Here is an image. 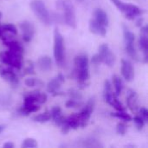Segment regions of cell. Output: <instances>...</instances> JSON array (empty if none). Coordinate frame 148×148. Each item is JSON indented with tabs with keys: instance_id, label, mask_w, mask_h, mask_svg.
Listing matches in <instances>:
<instances>
[{
	"instance_id": "1",
	"label": "cell",
	"mask_w": 148,
	"mask_h": 148,
	"mask_svg": "<svg viewBox=\"0 0 148 148\" xmlns=\"http://www.w3.org/2000/svg\"><path fill=\"white\" fill-rule=\"evenodd\" d=\"M56 8L64 11V23L70 28H76V17L75 6L71 0H56Z\"/></svg>"
},
{
	"instance_id": "2",
	"label": "cell",
	"mask_w": 148,
	"mask_h": 148,
	"mask_svg": "<svg viewBox=\"0 0 148 148\" xmlns=\"http://www.w3.org/2000/svg\"><path fill=\"white\" fill-rule=\"evenodd\" d=\"M29 5L36 16L43 24L49 25L51 23V16L49 15V12L42 0H32Z\"/></svg>"
},
{
	"instance_id": "3",
	"label": "cell",
	"mask_w": 148,
	"mask_h": 148,
	"mask_svg": "<svg viewBox=\"0 0 148 148\" xmlns=\"http://www.w3.org/2000/svg\"><path fill=\"white\" fill-rule=\"evenodd\" d=\"M54 57L56 64L61 66L64 62V40L58 28L54 30Z\"/></svg>"
},
{
	"instance_id": "4",
	"label": "cell",
	"mask_w": 148,
	"mask_h": 148,
	"mask_svg": "<svg viewBox=\"0 0 148 148\" xmlns=\"http://www.w3.org/2000/svg\"><path fill=\"white\" fill-rule=\"evenodd\" d=\"M23 54L8 50L6 52H0V62L11 68L21 69L23 66Z\"/></svg>"
},
{
	"instance_id": "5",
	"label": "cell",
	"mask_w": 148,
	"mask_h": 148,
	"mask_svg": "<svg viewBox=\"0 0 148 148\" xmlns=\"http://www.w3.org/2000/svg\"><path fill=\"white\" fill-rule=\"evenodd\" d=\"M94 108H95V99L90 98L87 102V104L85 105V107L83 108V109L81 111V113L78 114L82 127H85L88 125L91 114L94 111Z\"/></svg>"
},
{
	"instance_id": "6",
	"label": "cell",
	"mask_w": 148,
	"mask_h": 148,
	"mask_svg": "<svg viewBox=\"0 0 148 148\" xmlns=\"http://www.w3.org/2000/svg\"><path fill=\"white\" fill-rule=\"evenodd\" d=\"M99 55L101 57V61L106 65L112 67L115 62V56L109 49V46L106 43L101 44L99 47Z\"/></svg>"
},
{
	"instance_id": "7",
	"label": "cell",
	"mask_w": 148,
	"mask_h": 148,
	"mask_svg": "<svg viewBox=\"0 0 148 148\" xmlns=\"http://www.w3.org/2000/svg\"><path fill=\"white\" fill-rule=\"evenodd\" d=\"M0 76L13 87H17L19 83L17 75L10 68H4L3 65H0Z\"/></svg>"
},
{
	"instance_id": "8",
	"label": "cell",
	"mask_w": 148,
	"mask_h": 148,
	"mask_svg": "<svg viewBox=\"0 0 148 148\" xmlns=\"http://www.w3.org/2000/svg\"><path fill=\"white\" fill-rule=\"evenodd\" d=\"M139 45H140V49L143 52V56H144L143 62L147 63L148 62V27L147 25L144 27H141L140 29Z\"/></svg>"
},
{
	"instance_id": "9",
	"label": "cell",
	"mask_w": 148,
	"mask_h": 148,
	"mask_svg": "<svg viewBox=\"0 0 148 148\" xmlns=\"http://www.w3.org/2000/svg\"><path fill=\"white\" fill-rule=\"evenodd\" d=\"M19 27L22 30V36L25 42H29L35 34V28L33 24L27 20H23L20 23Z\"/></svg>"
},
{
	"instance_id": "10",
	"label": "cell",
	"mask_w": 148,
	"mask_h": 148,
	"mask_svg": "<svg viewBox=\"0 0 148 148\" xmlns=\"http://www.w3.org/2000/svg\"><path fill=\"white\" fill-rule=\"evenodd\" d=\"M127 105L133 114H136L139 111V100L138 95L134 90L129 89L127 95Z\"/></svg>"
},
{
	"instance_id": "11",
	"label": "cell",
	"mask_w": 148,
	"mask_h": 148,
	"mask_svg": "<svg viewBox=\"0 0 148 148\" xmlns=\"http://www.w3.org/2000/svg\"><path fill=\"white\" fill-rule=\"evenodd\" d=\"M121 75L127 82H132L134 78V69L133 64L128 60H121Z\"/></svg>"
},
{
	"instance_id": "12",
	"label": "cell",
	"mask_w": 148,
	"mask_h": 148,
	"mask_svg": "<svg viewBox=\"0 0 148 148\" xmlns=\"http://www.w3.org/2000/svg\"><path fill=\"white\" fill-rule=\"evenodd\" d=\"M65 82V78L62 74H59L56 75V77H55L54 79H52L47 85V91L52 95H54L55 93H56L59 88H61V85Z\"/></svg>"
},
{
	"instance_id": "13",
	"label": "cell",
	"mask_w": 148,
	"mask_h": 148,
	"mask_svg": "<svg viewBox=\"0 0 148 148\" xmlns=\"http://www.w3.org/2000/svg\"><path fill=\"white\" fill-rule=\"evenodd\" d=\"M89 30L93 34L102 36H106V34H107L106 27L103 26L102 24H101L100 23H98L95 18L91 19L89 21Z\"/></svg>"
},
{
	"instance_id": "14",
	"label": "cell",
	"mask_w": 148,
	"mask_h": 148,
	"mask_svg": "<svg viewBox=\"0 0 148 148\" xmlns=\"http://www.w3.org/2000/svg\"><path fill=\"white\" fill-rule=\"evenodd\" d=\"M37 67L40 70L46 72L52 68V60L49 56H42L37 61Z\"/></svg>"
},
{
	"instance_id": "15",
	"label": "cell",
	"mask_w": 148,
	"mask_h": 148,
	"mask_svg": "<svg viewBox=\"0 0 148 148\" xmlns=\"http://www.w3.org/2000/svg\"><path fill=\"white\" fill-rule=\"evenodd\" d=\"M74 63L76 69H88V57L87 55H79L75 57Z\"/></svg>"
},
{
	"instance_id": "16",
	"label": "cell",
	"mask_w": 148,
	"mask_h": 148,
	"mask_svg": "<svg viewBox=\"0 0 148 148\" xmlns=\"http://www.w3.org/2000/svg\"><path fill=\"white\" fill-rule=\"evenodd\" d=\"M94 16H95V19L98 23H100L105 27L108 26V23H109L108 16L102 9H96L94 12Z\"/></svg>"
},
{
	"instance_id": "17",
	"label": "cell",
	"mask_w": 148,
	"mask_h": 148,
	"mask_svg": "<svg viewBox=\"0 0 148 148\" xmlns=\"http://www.w3.org/2000/svg\"><path fill=\"white\" fill-rule=\"evenodd\" d=\"M112 83L108 81V80H106L104 82V91H103V98H104V101L108 104L109 101H111L112 99V96H113V88H112Z\"/></svg>"
},
{
	"instance_id": "18",
	"label": "cell",
	"mask_w": 148,
	"mask_h": 148,
	"mask_svg": "<svg viewBox=\"0 0 148 148\" xmlns=\"http://www.w3.org/2000/svg\"><path fill=\"white\" fill-rule=\"evenodd\" d=\"M122 29H123V36H124L125 44H132V43H134V40H135L134 34L129 29V28L125 23H122Z\"/></svg>"
},
{
	"instance_id": "19",
	"label": "cell",
	"mask_w": 148,
	"mask_h": 148,
	"mask_svg": "<svg viewBox=\"0 0 148 148\" xmlns=\"http://www.w3.org/2000/svg\"><path fill=\"white\" fill-rule=\"evenodd\" d=\"M66 122H67V124L70 129L71 128L72 129H77L79 127H81L80 118H79L78 114H74L69 116L68 118H66Z\"/></svg>"
},
{
	"instance_id": "20",
	"label": "cell",
	"mask_w": 148,
	"mask_h": 148,
	"mask_svg": "<svg viewBox=\"0 0 148 148\" xmlns=\"http://www.w3.org/2000/svg\"><path fill=\"white\" fill-rule=\"evenodd\" d=\"M112 82H113V85L115 89V95L117 96H119L123 90V82H122L121 78L117 75H114L112 76Z\"/></svg>"
},
{
	"instance_id": "21",
	"label": "cell",
	"mask_w": 148,
	"mask_h": 148,
	"mask_svg": "<svg viewBox=\"0 0 148 148\" xmlns=\"http://www.w3.org/2000/svg\"><path fill=\"white\" fill-rule=\"evenodd\" d=\"M108 104L111 105L113 108H114L117 111H125V110H126L125 107H124V106L122 105V103L118 100V96L115 95V93L113 94L112 99H111V101H109Z\"/></svg>"
},
{
	"instance_id": "22",
	"label": "cell",
	"mask_w": 148,
	"mask_h": 148,
	"mask_svg": "<svg viewBox=\"0 0 148 148\" xmlns=\"http://www.w3.org/2000/svg\"><path fill=\"white\" fill-rule=\"evenodd\" d=\"M125 46H126V51L129 55V56L132 59H134V61H139L140 56H139L138 52L135 49V47H134V43H132V44H125Z\"/></svg>"
},
{
	"instance_id": "23",
	"label": "cell",
	"mask_w": 148,
	"mask_h": 148,
	"mask_svg": "<svg viewBox=\"0 0 148 148\" xmlns=\"http://www.w3.org/2000/svg\"><path fill=\"white\" fill-rule=\"evenodd\" d=\"M50 119H51L50 113H49V112H45V113H42V114H37V115L34 116L32 120H33L35 122H38V123H44V122L49 121Z\"/></svg>"
},
{
	"instance_id": "24",
	"label": "cell",
	"mask_w": 148,
	"mask_h": 148,
	"mask_svg": "<svg viewBox=\"0 0 148 148\" xmlns=\"http://www.w3.org/2000/svg\"><path fill=\"white\" fill-rule=\"evenodd\" d=\"M111 2L118 8L120 11L123 12L124 14L127 11V10L130 7V3H125L121 0H111Z\"/></svg>"
},
{
	"instance_id": "25",
	"label": "cell",
	"mask_w": 148,
	"mask_h": 148,
	"mask_svg": "<svg viewBox=\"0 0 148 148\" xmlns=\"http://www.w3.org/2000/svg\"><path fill=\"white\" fill-rule=\"evenodd\" d=\"M111 115L113 117L121 119L124 121H132V117L128 114H127L125 111H118L117 113H112Z\"/></svg>"
},
{
	"instance_id": "26",
	"label": "cell",
	"mask_w": 148,
	"mask_h": 148,
	"mask_svg": "<svg viewBox=\"0 0 148 148\" xmlns=\"http://www.w3.org/2000/svg\"><path fill=\"white\" fill-rule=\"evenodd\" d=\"M24 83L27 87H36V86L42 87L44 85L42 81L36 78H28L24 81Z\"/></svg>"
},
{
	"instance_id": "27",
	"label": "cell",
	"mask_w": 148,
	"mask_h": 148,
	"mask_svg": "<svg viewBox=\"0 0 148 148\" xmlns=\"http://www.w3.org/2000/svg\"><path fill=\"white\" fill-rule=\"evenodd\" d=\"M82 146L84 147H102L97 140H93V139H88V140H83Z\"/></svg>"
},
{
	"instance_id": "28",
	"label": "cell",
	"mask_w": 148,
	"mask_h": 148,
	"mask_svg": "<svg viewBox=\"0 0 148 148\" xmlns=\"http://www.w3.org/2000/svg\"><path fill=\"white\" fill-rule=\"evenodd\" d=\"M2 30L3 32H10L12 35H16L17 34V30L14 24L12 23H6V24H3L2 25Z\"/></svg>"
},
{
	"instance_id": "29",
	"label": "cell",
	"mask_w": 148,
	"mask_h": 148,
	"mask_svg": "<svg viewBox=\"0 0 148 148\" xmlns=\"http://www.w3.org/2000/svg\"><path fill=\"white\" fill-rule=\"evenodd\" d=\"M23 148H35L37 147V142L36 140L31 139V138H28L25 139L21 146Z\"/></svg>"
},
{
	"instance_id": "30",
	"label": "cell",
	"mask_w": 148,
	"mask_h": 148,
	"mask_svg": "<svg viewBox=\"0 0 148 148\" xmlns=\"http://www.w3.org/2000/svg\"><path fill=\"white\" fill-rule=\"evenodd\" d=\"M35 74L34 64L31 61H27L23 69V75H32Z\"/></svg>"
},
{
	"instance_id": "31",
	"label": "cell",
	"mask_w": 148,
	"mask_h": 148,
	"mask_svg": "<svg viewBox=\"0 0 148 148\" xmlns=\"http://www.w3.org/2000/svg\"><path fill=\"white\" fill-rule=\"evenodd\" d=\"M69 95L70 99L75 100V101H80L82 99V94H81L79 91H77V90H75V89H74V88H71V89L69 90Z\"/></svg>"
},
{
	"instance_id": "32",
	"label": "cell",
	"mask_w": 148,
	"mask_h": 148,
	"mask_svg": "<svg viewBox=\"0 0 148 148\" xmlns=\"http://www.w3.org/2000/svg\"><path fill=\"white\" fill-rule=\"evenodd\" d=\"M50 115H51V119L54 121L56 119H57L58 117H60L61 115H62V109L59 106H55L52 108L51 112H50Z\"/></svg>"
},
{
	"instance_id": "33",
	"label": "cell",
	"mask_w": 148,
	"mask_h": 148,
	"mask_svg": "<svg viewBox=\"0 0 148 148\" xmlns=\"http://www.w3.org/2000/svg\"><path fill=\"white\" fill-rule=\"evenodd\" d=\"M134 121L135 123V126L137 127L138 130H142L144 126H145V121L139 115V116H135L134 119Z\"/></svg>"
},
{
	"instance_id": "34",
	"label": "cell",
	"mask_w": 148,
	"mask_h": 148,
	"mask_svg": "<svg viewBox=\"0 0 148 148\" xmlns=\"http://www.w3.org/2000/svg\"><path fill=\"white\" fill-rule=\"evenodd\" d=\"M116 131H117V134L121 135V136H124L127 133V126L122 123V122H120L118 123L117 125V127H116Z\"/></svg>"
},
{
	"instance_id": "35",
	"label": "cell",
	"mask_w": 148,
	"mask_h": 148,
	"mask_svg": "<svg viewBox=\"0 0 148 148\" xmlns=\"http://www.w3.org/2000/svg\"><path fill=\"white\" fill-rule=\"evenodd\" d=\"M82 105V103L81 101H75V100H69L67 102H66V107L68 108H79Z\"/></svg>"
},
{
	"instance_id": "36",
	"label": "cell",
	"mask_w": 148,
	"mask_h": 148,
	"mask_svg": "<svg viewBox=\"0 0 148 148\" xmlns=\"http://www.w3.org/2000/svg\"><path fill=\"white\" fill-rule=\"evenodd\" d=\"M139 113H140V116L144 120L145 122L148 121V110L146 108H139Z\"/></svg>"
},
{
	"instance_id": "37",
	"label": "cell",
	"mask_w": 148,
	"mask_h": 148,
	"mask_svg": "<svg viewBox=\"0 0 148 148\" xmlns=\"http://www.w3.org/2000/svg\"><path fill=\"white\" fill-rule=\"evenodd\" d=\"M91 62H92L93 64H95V65L100 64L101 62H102L101 57V56L99 55V53H97V54H95V56H93V57H92V59H91Z\"/></svg>"
},
{
	"instance_id": "38",
	"label": "cell",
	"mask_w": 148,
	"mask_h": 148,
	"mask_svg": "<svg viewBox=\"0 0 148 148\" xmlns=\"http://www.w3.org/2000/svg\"><path fill=\"white\" fill-rule=\"evenodd\" d=\"M3 147L4 148H13L14 147V144L12 142H6L4 143L3 145Z\"/></svg>"
},
{
	"instance_id": "39",
	"label": "cell",
	"mask_w": 148,
	"mask_h": 148,
	"mask_svg": "<svg viewBox=\"0 0 148 148\" xmlns=\"http://www.w3.org/2000/svg\"><path fill=\"white\" fill-rule=\"evenodd\" d=\"M143 21H144V19H143L142 17H140V18L137 20V22H136V25H137L138 27H141V26H142V23H143Z\"/></svg>"
},
{
	"instance_id": "40",
	"label": "cell",
	"mask_w": 148,
	"mask_h": 148,
	"mask_svg": "<svg viewBox=\"0 0 148 148\" xmlns=\"http://www.w3.org/2000/svg\"><path fill=\"white\" fill-rule=\"evenodd\" d=\"M6 128V126L5 125H3V124H0V134L3 132V131H4V129Z\"/></svg>"
},
{
	"instance_id": "41",
	"label": "cell",
	"mask_w": 148,
	"mask_h": 148,
	"mask_svg": "<svg viewBox=\"0 0 148 148\" xmlns=\"http://www.w3.org/2000/svg\"><path fill=\"white\" fill-rule=\"evenodd\" d=\"M76 2H78V3H82V2H83L84 0H75Z\"/></svg>"
},
{
	"instance_id": "42",
	"label": "cell",
	"mask_w": 148,
	"mask_h": 148,
	"mask_svg": "<svg viewBox=\"0 0 148 148\" xmlns=\"http://www.w3.org/2000/svg\"><path fill=\"white\" fill-rule=\"evenodd\" d=\"M1 17H2V12L0 11V20H1Z\"/></svg>"
}]
</instances>
